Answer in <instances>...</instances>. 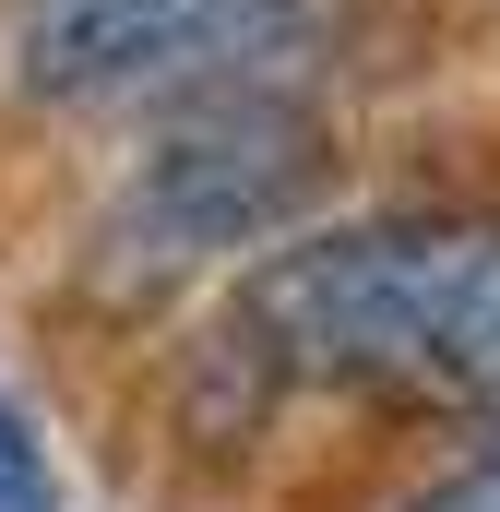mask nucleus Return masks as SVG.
Listing matches in <instances>:
<instances>
[{"mask_svg": "<svg viewBox=\"0 0 500 512\" xmlns=\"http://www.w3.org/2000/svg\"><path fill=\"white\" fill-rule=\"evenodd\" d=\"M0 512H60V465L36 453V429L0 405Z\"/></svg>", "mask_w": 500, "mask_h": 512, "instance_id": "nucleus-4", "label": "nucleus"}, {"mask_svg": "<svg viewBox=\"0 0 500 512\" xmlns=\"http://www.w3.org/2000/svg\"><path fill=\"white\" fill-rule=\"evenodd\" d=\"M405 512H500V441H489V453H465L453 477H429Z\"/></svg>", "mask_w": 500, "mask_h": 512, "instance_id": "nucleus-5", "label": "nucleus"}, {"mask_svg": "<svg viewBox=\"0 0 500 512\" xmlns=\"http://www.w3.org/2000/svg\"><path fill=\"white\" fill-rule=\"evenodd\" d=\"M334 191V120L310 96L274 84H227L167 108L155 155L120 179L108 227H96V286L108 298H167L203 262H239L298 239V215Z\"/></svg>", "mask_w": 500, "mask_h": 512, "instance_id": "nucleus-2", "label": "nucleus"}, {"mask_svg": "<svg viewBox=\"0 0 500 512\" xmlns=\"http://www.w3.org/2000/svg\"><path fill=\"white\" fill-rule=\"evenodd\" d=\"M310 36V0H36L24 96L48 108H191L274 84Z\"/></svg>", "mask_w": 500, "mask_h": 512, "instance_id": "nucleus-3", "label": "nucleus"}, {"mask_svg": "<svg viewBox=\"0 0 500 512\" xmlns=\"http://www.w3.org/2000/svg\"><path fill=\"white\" fill-rule=\"evenodd\" d=\"M274 382L500 417V215H381L262 251L227 298Z\"/></svg>", "mask_w": 500, "mask_h": 512, "instance_id": "nucleus-1", "label": "nucleus"}]
</instances>
